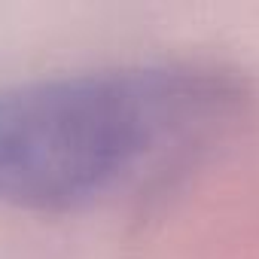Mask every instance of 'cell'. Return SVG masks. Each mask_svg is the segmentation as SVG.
<instances>
[{"instance_id":"obj_1","label":"cell","mask_w":259,"mask_h":259,"mask_svg":"<svg viewBox=\"0 0 259 259\" xmlns=\"http://www.w3.org/2000/svg\"><path fill=\"white\" fill-rule=\"evenodd\" d=\"M217 76L122 67L0 89V201L73 213L156 171L223 113Z\"/></svg>"}]
</instances>
